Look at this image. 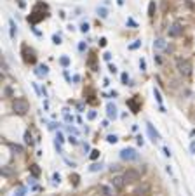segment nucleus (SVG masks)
<instances>
[{"instance_id": "1", "label": "nucleus", "mask_w": 195, "mask_h": 196, "mask_svg": "<svg viewBox=\"0 0 195 196\" xmlns=\"http://www.w3.org/2000/svg\"><path fill=\"white\" fill-rule=\"evenodd\" d=\"M12 109H14V113H17V115H26V113L30 111V104H28L26 99L17 97V99L12 101Z\"/></svg>"}, {"instance_id": "2", "label": "nucleus", "mask_w": 195, "mask_h": 196, "mask_svg": "<svg viewBox=\"0 0 195 196\" xmlns=\"http://www.w3.org/2000/svg\"><path fill=\"white\" fill-rule=\"evenodd\" d=\"M176 68H178V71L183 75V76H190V75H192V63H190L188 59L178 57L176 59Z\"/></svg>"}, {"instance_id": "3", "label": "nucleus", "mask_w": 195, "mask_h": 196, "mask_svg": "<svg viewBox=\"0 0 195 196\" xmlns=\"http://www.w3.org/2000/svg\"><path fill=\"white\" fill-rule=\"evenodd\" d=\"M120 158L124 161H136V160H140V154L134 148H125L120 151Z\"/></svg>"}, {"instance_id": "4", "label": "nucleus", "mask_w": 195, "mask_h": 196, "mask_svg": "<svg viewBox=\"0 0 195 196\" xmlns=\"http://www.w3.org/2000/svg\"><path fill=\"white\" fill-rule=\"evenodd\" d=\"M124 179H125V182H136V180L141 179V172L136 168H127L124 172Z\"/></svg>"}, {"instance_id": "5", "label": "nucleus", "mask_w": 195, "mask_h": 196, "mask_svg": "<svg viewBox=\"0 0 195 196\" xmlns=\"http://www.w3.org/2000/svg\"><path fill=\"white\" fill-rule=\"evenodd\" d=\"M167 35L171 38H176V37H181L183 35V26L179 24V23H174L173 26L169 28V31H167Z\"/></svg>"}, {"instance_id": "6", "label": "nucleus", "mask_w": 195, "mask_h": 196, "mask_svg": "<svg viewBox=\"0 0 195 196\" xmlns=\"http://www.w3.org/2000/svg\"><path fill=\"white\" fill-rule=\"evenodd\" d=\"M124 184H125V179L124 177H119V175H115L113 179H112V187L117 191H122L124 189Z\"/></svg>"}, {"instance_id": "7", "label": "nucleus", "mask_w": 195, "mask_h": 196, "mask_svg": "<svg viewBox=\"0 0 195 196\" xmlns=\"http://www.w3.org/2000/svg\"><path fill=\"white\" fill-rule=\"evenodd\" d=\"M106 115H108L110 120H115V118H117V106L112 104V102H108V104H106Z\"/></svg>"}, {"instance_id": "8", "label": "nucleus", "mask_w": 195, "mask_h": 196, "mask_svg": "<svg viewBox=\"0 0 195 196\" xmlns=\"http://www.w3.org/2000/svg\"><path fill=\"white\" fill-rule=\"evenodd\" d=\"M146 130H148V134H150V137H152V141L155 142V141H159L160 139V135H159V132L153 128L152 123H146Z\"/></svg>"}, {"instance_id": "9", "label": "nucleus", "mask_w": 195, "mask_h": 196, "mask_svg": "<svg viewBox=\"0 0 195 196\" xmlns=\"http://www.w3.org/2000/svg\"><path fill=\"white\" fill-rule=\"evenodd\" d=\"M127 106L132 109V113H138V111H140V104H138V101H136V99H129V101H127Z\"/></svg>"}, {"instance_id": "10", "label": "nucleus", "mask_w": 195, "mask_h": 196, "mask_svg": "<svg viewBox=\"0 0 195 196\" xmlns=\"http://www.w3.org/2000/svg\"><path fill=\"white\" fill-rule=\"evenodd\" d=\"M164 47H166V42H164V38H157V40L153 42V49H155V50H162Z\"/></svg>"}, {"instance_id": "11", "label": "nucleus", "mask_w": 195, "mask_h": 196, "mask_svg": "<svg viewBox=\"0 0 195 196\" xmlns=\"http://www.w3.org/2000/svg\"><path fill=\"white\" fill-rule=\"evenodd\" d=\"M155 12H157V6H155V2H150V4H148V16L150 17H153L155 16Z\"/></svg>"}, {"instance_id": "12", "label": "nucleus", "mask_w": 195, "mask_h": 196, "mask_svg": "<svg viewBox=\"0 0 195 196\" xmlns=\"http://www.w3.org/2000/svg\"><path fill=\"white\" fill-rule=\"evenodd\" d=\"M35 73H37L38 76H45V75L49 73V68L47 66H38V68L35 69Z\"/></svg>"}, {"instance_id": "13", "label": "nucleus", "mask_w": 195, "mask_h": 196, "mask_svg": "<svg viewBox=\"0 0 195 196\" xmlns=\"http://www.w3.org/2000/svg\"><path fill=\"white\" fill-rule=\"evenodd\" d=\"M101 191H103L105 196H113V187H108V186H101Z\"/></svg>"}, {"instance_id": "14", "label": "nucleus", "mask_w": 195, "mask_h": 196, "mask_svg": "<svg viewBox=\"0 0 195 196\" xmlns=\"http://www.w3.org/2000/svg\"><path fill=\"white\" fill-rule=\"evenodd\" d=\"M148 191H150V187H148V186H143V187H140V189L136 191V194H138V196H148V194H146Z\"/></svg>"}, {"instance_id": "15", "label": "nucleus", "mask_w": 195, "mask_h": 196, "mask_svg": "<svg viewBox=\"0 0 195 196\" xmlns=\"http://www.w3.org/2000/svg\"><path fill=\"white\" fill-rule=\"evenodd\" d=\"M98 14H99V17H103V19L108 17V11H106L105 7H98Z\"/></svg>"}, {"instance_id": "16", "label": "nucleus", "mask_w": 195, "mask_h": 196, "mask_svg": "<svg viewBox=\"0 0 195 196\" xmlns=\"http://www.w3.org/2000/svg\"><path fill=\"white\" fill-rule=\"evenodd\" d=\"M9 26H11V38H16V24L12 19H9Z\"/></svg>"}, {"instance_id": "17", "label": "nucleus", "mask_w": 195, "mask_h": 196, "mask_svg": "<svg viewBox=\"0 0 195 196\" xmlns=\"http://www.w3.org/2000/svg\"><path fill=\"white\" fill-rule=\"evenodd\" d=\"M30 168H32V174L35 175V177H38V175H40V168H38V165H32Z\"/></svg>"}, {"instance_id": "18", "label": "nucleus", "mask_w": 195, "mask_h": 196, "mask_svg": "<svg viewBox=\"0 0 195 196\" xmlns=\"http://www.w3.org/2000/svg\"><path fill=\"white\" fill-rule=\"evenodd\" d=\"M153 95L157 97V102H159V104H162V95H160V92H159V89H153Z\"/></svg>"}, {"instance_id": "19", "label": "nucleus", "mask_w": 195, "mask_h": 196, "mask_svg": "<svg viewBox=\"0 0 195 196\" xmlns=\"http://www.w3.org/2000/svg\"><path fill=\"white\" fill-rule=\"evenodd\" d=\"M25 142L26 144H32L33 141H32V134H30V130H26V132H25Z\"/></svg>"}, {"instance_id": "20", "label": "nucleus", "mask_w": 195, "mask_h": 196, "mask_svg": "<svg viewBox=\"0 0 195 196\" xmlns=\"http://www.w3.org/2000/svg\"><path fill=\"white\" fill-rule=\"evenodd\" d=\"M59 63L63 64V66H68V64H70V57H66V56H63V57L59 59Z\"/></svg>"}, {"instance_id": "21", "label": "nucleus", "mask_w": 195, "mask_h": 196, "mask_svg": "<svg viewBox=\"0 0 195 196\" xmlns=\"http://www.w3.org/2000/svg\"><path fill=\"white\" fill-rule=\"evenodd\" d=\"M106 141H108L110 144H115L117 141H119V137H117V135H108V137H106Z\"/></svg>"}, {"instance_id": "22", "label": "nucleus", "mask_w": 195, "mask_h": 196, "mask_svg": "<svg viewBox=\"0 0 195 196\" xmlns=\"http://www.w3.org/2000/svg\"><path fill=\"white\" fill-rule=\"evenodd\" d=\"M89 170H91V172H98V170H101V163H99V165H98V163L91 165V167H89Z\"/></svg>"}, {"instance_id": "23", "label": "nucleus", "mask_w": 195, "mask_h": 196, "mask_svg": "<svg viewBox=\"0 0 195 196\" xmlns=\"http://www.w3.org/2000/svg\"><path fill=\"white\" fill-rule=\"evenodd\" d=\"M140 45H141V40H136L134 43H131V45H129V49H131V50H134V49H138Z\"/></svg>"}, {"instance_id": "24", "label": "nucleus", "mask_w": 195, "mask_h": 196, "mask_svg": "<svg viewBox=\"0 0 195 196\" xmlns=\"http://www.w3.org/2000/svg\"><path fill=\"white\" fill-rule=\"evenodd\" d=\"M89 156H91V160H96L98 156H99V151H98V149H92V151H91V154H89Z\"/></svg>"}, {"instance_id": "25", "label": "nucleus", "mask_w": 195, "mask_h": 196, "mask_svg": "<svg viewBox=\"0 0 195 196\" xmlns=\"http://www.w3.org/2000/svg\"><path fill=\"white\" fill-rule=\"evenodd\" d=\"M9 146H11L14 151H17V153H23V148H21V146H16V144H9Z\"/></svg>"}, {"instance_id": "26", "label": "nucleus", "mask_w": 195, "mask_h": 196, "mask_svg": "<svg viewBox=\"0 0 195 196\" xmlns=\"http://www.w3.org/2000/svg\"><path fill=\"white\" fill-rule=\"evenodd\" d=\"M122 83L124 85L129 83V76H127V73H122Z\"/></svg>"}, {"instance_id": "27", "label": "nucleus", "mask_w": 195, "mask_h": 196, "mask_svg": "<svg viewBox=\"0 0 195 196\" xmlns=\"http://www.w3.org/2000/svg\"><path fill=\"white\" fill-rule=\"evenodd\" d=\"M80 31L82 33H87V31H89V24H87V23H84V24L80 26Z\"/></svg>"}, {"instance_id": "28", "label": "nucleus", "mask_w": 195, "mask_h": 196, "mask_svg": "<svg viewBox=\"0 0 195 196\" xmlns=\"http://www.w3.org/2000/svg\"><path fill=\"white\" fill-rule=\"evenodd\" d=\"M140 68H141V71H146V63H145V59H140Z\"/></svg>"}, {"instance_id": "29", "label": "nucleus", "mask_w": 195, "mask_h": 196, "mask_svg": "<svg viewBox=\"0 0 195 196\" xmlns=\"http://www.w3.org/2000/svg\"><path fill=\"white\" fill-rule=\"evenodd\" d=\"M70 179H73V184H78V175H77V174H73V175H70Z\"/></svg>"}, {"instance_id": "30", "label": "nucleus", "mask_w": 195, "mask_h": 196, "mask_svg": "<svg viewBox=\"0 0 195 196\" xmlns=\"http://www.w3.org/2000/svg\"><path fill=\"white\" fill-rule=\"evenodd\" d=\"M52 40H54V43H58V45L61 43V37H59V35H54V37H52Z\"/></svg>"}, {"instance_id": "31", "label": "nucleus", "mask_w": 195, "mask_h": 196, "mask_svg": "<svg viewBox=\"0 0 195 196\" xmlns=\"http://www.w3.org/2000/svg\"><path fill=\"white\" fill-rule=\"evenodd\" d=\"M87 118H89V120H94V118H96V111H89Z\"/></svg>"}, {"instance_id": "32", "label": "nucleus", "mask_w": 195, "mask_h": 196, "mask_svg": "<svg viewBox=\"0 0 195 196\" xmlns=\"http://www.w3.org/2000/svg\"><path fill=\"white\" fill-rule=\"evenodd\" d=\"M190 151H192V153H195V139L192 141V144H190Z\"/></svg>"}, {"instance_id": "33", "label": "nucleus", "mask_w": 195, "mask_h": 196, "mask_svg": "<svg viewBox=\"0 0 195 196\" xmlns=\"http://www.w3.org/2000/svg\"><path fill=\"white\" fill-rule=\"evenodd\" d=\"M99 45H101V47H106V38H101V40H99Z\"/></svg>"}, {"instance_id": "34", "label": "nucleus", "mask_w": 195, "mask_h": 196, "mask_svg": "<svg viewBox=\"0 0 195 196\" xmlns=\"http://www.w3.org/2000/svg\"><path fill=\"white\" fill-rule=\"evenodd\" d=\"M103 57H105V61H110V59H112V54L106 52V54H103Z\"/></svg>"}, {"instance_id": "35", "label": "nucleus", "mask_w": 195, "mask_h": 196, "mask_svg": "<svg viewBox=\"0 0 195 196\" xmlns=\"http://www.w3.org/2000/svg\"><path fill=\"white\" fill-rule=\"evenodd\" d=\"M164 154H166V156H171V149H169V148H164Z\"/></svg>"}, {"instance_id": "36", "label": "nucleus", "mask_w": 195, "mask_h": 196, "mask_svg": "<svg viewBox=\"0 0 195 196\" xmlns=\"http://www.w3.org/2000/svg\"><path fill=\"white\" fill-rule=\"evenodd\" d=\"M110 73H117V68H115L113 64H110Z\"/></svg>"}, {"instance_id": "37", "label": "nucleus", "mask_w": 195, "mask_h": 196, "mask_svg": "<svg viewBox=\"0 0 195 196\" xmlns=\"http://www.w3.org/2000/svg\"><path fill=\"white\" fill-rule=\"evenodd\" d=\"M68 141H70L71 144H77V137H68Z\"/></svg>"}, {"instance_id": "38", "label": "nucleus", "mask_w": 195, "mask_h": 196, "mask_svg": "<svg viewBox=\"0 0 195 196\" xmlns=\"http://www.w3.org/2000/svg\"><path fill=\"white\" fill-rule=\"evenodd\" d=\"M54 182H59V174H54Z\"/></svg>"}, {"instance_id": "39", "label": "nucleus", "mask_w": 195, "mask_h": 196, "mask_svg": "<svg viewBox=\"0 0 195 196\" xmlns=\"http://www.w3.org/2000/svg\"><path fill=\"white\" fill-rule=\"evenodd\" d=\"M185 2H186V0H185Z\"/></svg>"}]
</instances>
